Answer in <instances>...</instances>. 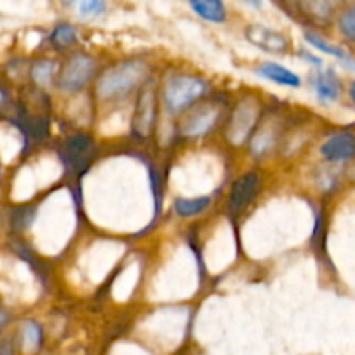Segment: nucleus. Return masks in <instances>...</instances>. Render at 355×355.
<instances>
[{
  "mask_svg": "<svg viewBox=\"0 0 355 355\" xmlns=\"http://www.w3.org/2000/svg\"><path fill=\"white\" fill-rule=\"evenodd\" d=\"M148 66L141 59L118 62L116 66L103 73L97 82V96L101 99H116L130 94L146 78Z\"/></svg>",
  "mask_w": 355,
  "mask_h": 355,
  "instance_id": "1",
  "label": "nucleus"
},
{
  "mask_svg": "<svg viewBox=\"0 0 355 355\" xmlns=\"http://www.w3.org/2000/svg\"><path fill=\"white\" fill-rule=\"evenodd\" d=\"M208 90V83L203 78L189 75H179L168 80L165 87V104L172 113H179V111L186 110L191 104L201 99L205 92Z\"/></svg>",
  "mask_w": 355,
  "mask_h": 355,
  "instance_id": "2",
  "label": "nucleus"
},
{
  "mask_svg": "<svg viewBox=\"0 0 355 355\" xmlns=\"http://www.w3.org/2000/svg\"><path fill=\"white\" fill-rule=\"evenodd\" d=\"M94 156V141L85 132L71 135L62 142L59 148V158L64 165L66 172L78 175L89 166L90 159Z\"/></svg>",
  "mask_w": 355,
  "mask_h": 355,
  "instance_id": "3",
  "label": "nucleus"
},
{
  "mask_svg": "<svg viewBox=\"0 0 355 355\" xmlns=\"http://www.w3.org/2000/svg\"><path fill=\"white\" fill-rule=\"evenodd\" d=\"M94 69H96V61L90 55L82 52L69 55L59 71L58 87L64 92H78L90 82Z\"/></svg>",
  "mask_w": 355,
  "mask_h": 355,
  "instance_id": "4",
  "label": "nucleus"
},
{
  "mask_svg": "<svg viewBox=\"0 0 355 355\" xmlns=\"http://www.w3.org/2000/svg\"><path fill=\"white\" fill-rule=\"evenodd\" d=\"M156 113H158V99L151 85H146L139 92L137 103H135L134 118H132V132L135 137L146 141L151 137L156 125Z\"/></svg>",
  "mask_w": 355,
  "mask_h": 355,
  "instance_id": "5",
  "label": "nucleus"
},
{
  "mask_svg": "<svg viewBox=\"0 0 355 355\" xmlns=\"http://www.w3.org/2000/svg\"><path fill=\"white\" fill-rule=\"evenodd\" d=\"M260 106L255 99H243L236 106L234 113L231 116V123L227 127V139L232 144H243L250 137L252 130L255 128L259 120Z\"/></svg>",
  "mask_w": 355,
  "mask_h": 355,
  "instance_id": "6",
  "label": "nucleus"
},
{
  "mask_svg": "<svg viewBox=\"0 0 355 355\" xmlns=\"http://www.w3.org/2000/svg\"><path fill=\"white\" fill-rule=\"evenodd\" d=\"M260 186H262V179L255 172L245 173L236 180L227 201V208L232 217L241 215L255 201V198L259 196Z\"/></svg>",
  "mask_w": 355,
  "mask_h": 355,
  "instance_id": "7",
  "label": "nucleus"
},
{
  "mask_svg": "<svg viewBox=\"0 0 355 355\" xmlns=\"http://www.w3.org/2000/svg\"><path fill=\"white\" fill-rule=\"evenodd\" d=\"M245 37L250 44L267 52L281 54L290 49V38L286 35L272 28L262 26V24H250L245 30Z\"/></svg>",
  "mask_w": 355,
  "mask_h": 355,
  "instance_id": "8",
  "label": "nucleus"
},
{
  "mask_svg": "<svg viewBox=\"0 0 355 355\" xmlns=\"http://www.w3.org/2000/svg\"><path fill=\"white\" fill-rule=\"evenodd\" d=\"M218 116H220V107L218 106L207 104L203 107H198L182 121V135L201 137V135L208 134L215 127Z\"/></svg>",
  "mask_w": 355,
  "mask_h": 355,
  "instance_id": "9",
  "label": "nucleus"
},
{
  "mask_svg": "<svg viewBox=\"0 0 355 355\" xmlns=\"http://www.w3.org/2000/svg\"><path fill=\"white\" fill-rule=\"evenodd\" d=\"M321 155L328 162H347L355 158V134L338 132L321 146Z\"/></svg>",
  "mask_w": 355,
  "mask_h": 355,
  "instance_id": "10",
  "label": "nucleus"
},
{
  "mask_svg": "<svg viewBox=\"0 0 355 355\" xmlns=\"http://www.w3.org/2000/svg\"><path fill=\"white\" fill-rule=\"evenodd\" d=\"M257 73H259L260 76H263V78L270 80V82L279 83V85H286V87L302 85V80L297 73L284 68V66L277 64V62H263V64L259 66Z\"/></svg>",
  "mask_w": 355,
  "mask_h": 355,
  "instance_id": "11",
  "label": "nucleus"
},
{
  "mask_svg": "<svg viewBox=\"0 0 355 355\" xmlns=\"http://www.w3.org/2000/svg\"><path fill=\"white\" fill-rule=\"evenodd\" d=\"M314 90L321 101H336L340 97V82L333 71H319L314 78Z\"/></svg>",
  "mask_w": 355,
  "mask_h": 355,
  "instance_id": "12",
  "label": "nucleus"
},
{
  "mask_svg": "<svg viewBox=\"0 0 355 355\" xmlns=\"http://www.w3.org/2000/svg\"><path fill=\"white\" fill-rule=\"evenodd\" d=\"M189 6L198 16L211 23H224L227 17V10L220 0H198V2H189Z\"/></svg>",
  "mask_w": 355,
  "mask_h": 355,
  "instance_id": "13",
  "label": "nucleus"
},
{
  "mask_svg": "<svg viewBox=\"0 0 355 355\" xmlns=\"http://www.w3.org/2000/svg\"><path fill=\"white\" fill-rule=\"evenodd\" d=\"M211 203L210 196H201V198H179L175 200V211L180 217H194L200 215L201 211L207 210Z\"/></svg>",
  "mask_w": 355,
  "mask_h": 355,
  "instance_id": "14",
  "label": "nucleus"
},
{
  "mask_svg": "<svg viewBox=\"0 0 355 355\" xmlns=\"http://www.w3.org/2000/svg\"><path fill=\"white\" fill-rule=\"evenodd\" d=\"M305 38H307L309 44L314 45V47L319 49V51L326 52V54H329V55H335V58L342 59V61L345 62V64H349V66H352V68H355L354 59L350 58V55L347 54V52L343 51V49L336 47V45H331L328 40H324V38H322V37H319L318 33H312V31H307V33H305Z\"/></svg>",
  "mask_w": 355,
  "mask_h": 355,
  "instance_id": "15",
  "label": "nucleus"
},
{
  "mask_svg": "<svg viewBox=\"0 0 355 355\" xmlns=\"http://www.w3.org/2000/svg\"><path fill=\"white\" fill-rule=\"evenodd\" d=\"M298 7L318 23H328L335 10V3L331 2H302Z\"/></svg>",
  "mask_w": 355,
  "mask_h": 355,
  "instance_id": "16",
  "label": "nucleus"
},
{
  "mask_svg": "<svg viewBox=\"0 0 355 355\" xmlns=\"http://www.w3.org/2000/svg\"><path fill=\"white\" fill-rule=\"evenodd\" d=\"M76 42V28L73 24L61 23L52 30L51 44L55 49H68Z\"/></svg>",
  "mask_w": 355,
  "mask_h": 355,
  "instance_id": "17",
  "label": "nucleus"
},
{
  "mask_svg": "<svg viewBox=\"0 0 355 355\" xmlns=\"http://www.w3.org/2000/svg\"><path fill=\"white\" fill-rule=\"evenodd\" d=\"M42 328L35 321H26L23 326V345L28 352H37L42 345Z\"/></svg>",
  "mask_w": 355,
  "mask_h": 355,
  "instance_id": "18",
  "label": "nucleus"
},
{
  "mask_svg": "<svg viewBox=\"0 0 355 355\" xmlns=\"http://www.w3.org/2000/svg\"><path fill=\"white\" fill-rule=\"evenodd\" d=\"M52 75H54V62L49 61V59L35 62L33 69H31V78L37 85H49Z\"/></svg>",
  "mask_w": 355,
  "mask_h": 355,
  "instance_id": "19",
  "label": "nucleus"
},
{
  "mask_svg": "<svg viewBox=\"0 0 355 355\" xmlns=\"http://www.w3.org/2000/svg\"><path fill=\"white\" fill-rule=\"evenodd\" d=\"M35 215H37V210L33 207L17 208L12 214V227L16 231H24V229H28L33 224Z\"/></svg>",
  "mask_w": 355,
  "mask_h": 355,
  "instance_id": "20",
  "label": "nucleus"
},
{
  "mask_svg": "<svg viewBox=\"0 0 355 355\" xmlns=\"http://www.w3.org/2000/svg\"><path fill=\"white\" fill-rule=\"evenodd\" d=\"M340 31L350 40H355V3L340 16Z\"/></svg>",
  "mask_w": 355,
  "mask_h": 355,
  "instance_id": "21",
  "label": "nucleus"
},
{
  "mask_svg": "<svg viewBox=\"0 0 355 355\" xmlns=\"http://www.w3.org/2000/svg\"><path fill=\"white\" fill-rule=\"evenodd\" d=\"M106 10V3L101 0H85L78 3V12L82 17H97Z\"/></svg>",
  "mask_w": 355,
  "mask_h": 355,
  "instance_id": "22",
  "label": "nucleus"
},
{
  "mask_svg": "<svg viewBox=\"0 0 355 355\" xmlns=\"http://www.w3.org/2000/svg\"><path fill=\"white\" fill-rule=\"evenodd\" d=\"M0 355H14V352L9 345H2V349H0Z\"/></svg>",
  "mask_w": 355,
  "mask_h": 355,
  "instance_id": "23",
  "label": "nucleus"
},
{
  "mask_svg": "<svg viewBox=\"0 0 355 355\" xmlns=\"http://www.w3.org/2000/svg\"><path fill=\"white\" fill-rule=\"evenodd\" d=\"M350 96H352V99L355 101V82L352 83V87H350Z\"/></svg>",
  "mask_w": 355,
  "mask_h": 355,
  "instance_id": "24",
  "label": "nucleus"
}]
</instances>
